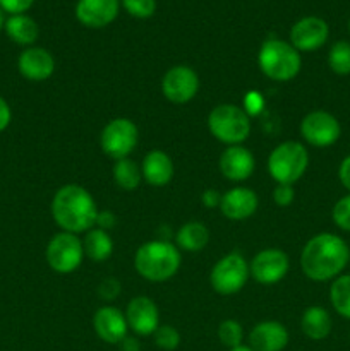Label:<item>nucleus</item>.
I'll return each instance as SVG.
<instances>
[{
	"label": "nucleus",
	"mask_w": 350,
	"mask_h": 351,
	"mask_svg": "<svg viewBox=\"0 0 350 351\" xmlns=\"http://www.w3.org/2000/svg\"><path fill=\"white\" fill-rule=\"evenodd\" d=\"M350 263V249L342 237L319 233L307 240L301 254L302 273L312 281H329L338 278Z\"/></svg>",
	"instance_id": "f257e3e1"
},
{
	"label": "nucleus",
	"mask_w": 350,
	"mask_h": 351,
	"mask_svg": "<svg viewBox=\"0 0 350 351\" xmlns=\"http://www.w3.org/2000/svg\"><path fill=\"white\" fill-rule=\"evenodd\" d=\"M51 216L64 232H88L96 225L98 209L93 195L84 187L75 184L64 185L51 199Z\"/></svg>",
	"instance_id": "f03ea898"
},
{
	"label": "nucleus",
	"mask_w": 350,
	"mask_h": 351,
	"mask_svg": "<svg viewBox=\"0 0 350 351\" xmlns=\"http://www.w3.org/2000/svg\"><path fill=\"white\" fill-rule=\"evenodd\" d=\"M180 252L178 247L167 240L146 242L137 249L134 257V267L141 278L153 283L170 280L180 267Z\"/></svg>",
	"instance_id": "7ed1b4c3"
},
{
	"label": "nucleus",
	"mask_w": 350,
	"mask_h": 351,
	"mask_svg": "<svg viewBox=\"0 0 350 351\" xmlns=\"http://www.w3.org/2000/svg\"><path fill=\"white\" fill-rule=\"evenodd\" d=\"M257 64L263 74L271 81H292L301 72V53L290 43L278 38L264 41L257 53Z\"/></svg>",
	"instance_id": "20e7f679"
},
{
	"label": "nucleus",
	"mask_w": 350,
	"mask_h": 351,
	"mask_svg": "<svg viewBox=\"0 0 350 351\" xmlns=\"http://www.w3.org/2000/svg\"><path fill=\"white\" fill-rule=\"evenodd\" d=\"M309 167V153L297 141H285L271 151L268 171L277 184L294 185L304 177Z\"/></svg>",
	"instance_id": "39448f33"
},
{
	"label": "nucleus",
	"mask_w": 350,
	"mask_h": 351,
	"mask_svg": "<svg viewBox=\"0 0 350 351\" xmlns=\"http://www.w3.org/2000/svg\"><path fill=\"white\" fill-rule=\"evenodd\" d=\"M209 132L220 143L229 146H237L244 143L250 134L249 113L237 105H218L209 112L208 117Z\"/></svg>",
	"instance_id": "423d86ee"
},
{
	"label": "nucleus",
	"mask_w": 350,
	"mask_h": 351,
	"mask_svg": "<svg viewBox=\"0 0 350 351\" xmlns=\"http://www.w3.org/2000/svg\"><path fill=\"white\" fill-rule=\"evenodd\" d=\"M47 263L55 273L69 274L78 269L84 257L82 240L75 233L60 232L54 235L45 250Z\"/></svg>",
	"instance_id": "0eeeda50"
},
{
	"label": "nucleus",
	"mask_w": 350,
	"mask_h": 351,
	"mask_svg": "<svg viewBox=\"0 0 350 351\" xmlns=\"http://www.w3.org/2000/svg\"><path fill=\"white\" fill-rule=\"evenodd\" d=\"M249 276V264L246 263L244 256L239 252H230L213 266L209 283L216 293L233 295L242 290Z\"/></svg>",
	"instance_id": "6e6552de"
},
{
	"label": "nucleus",
	"mask_w": 350,
	"mask_h": 351,
	"mask_svg": "<svg viewBox=\"0 0 350 351\" xmlns=\"http://www.w3.org/2000/svg\"><path fill=\"white\" fill-rule=\"evenodd\" d=\"M139 139L137 125L129 119H113L103 127L100 136V146L102 151L112 160H124L129 156L136 147Z\"/></svg>",
	"instance_id": "1a4fd4ad"
},
{
	"label": "nucleus",
	"mask_w": 350,
	"mask_h": 351,
	"mask_svg": "<svg viewBox=\"0 0 350 351\" xmlns=\"http://www.w3.org/2000/svg\"><path fill=\"white\" fill-rule=\"evenodd\" d=\"M301 134L304 141L316 147H328L342 136V127L335 115L325 110L307 113L301 122Z\"/></svg>",
	"instance_id": "9d476101"
},
{
	"label": "nucleus",
	"mask_w": 350,
	"mask_h": 351,
	"mask_svg": "<svg viewBox=\"0 0 350 351\" xmlns=\"http://www.w3.org/2000/svg\"><path fill=\"white\" fill-rule=\"evenodd\" d=\"M161 91L165 98L177 105L191 101L199 91V77L189 65H175L165 72L161 79Z\"/></svg>",
	"instance_id": "9b49d317"
},
{
	"label": "nucleus",
	"mask_w": 350,
	"mask_h": 351,
	"mask_svg": "<svg viewBox=\"0 0 350 351\" xmlns=\"http://www.w3.org/2000/svg\"><path fill=\"white\" fill-rule=\"evenodd\" d=\"M290 267L288 256L280 249H264L254 256L249 273L261 285H275L285 278Z\"/></svg>",
	"instance_id": "f8f14e48"
},
{
	"label": "nucleus",
	"mask_w": 350,
	"mask_h": 351,
	"mask_svg": "<svg viewBox=\"0 0 350 351\" xmlns=\"http://www.w3.org/2000/svg\"><path fill=\"white\" fill-rule=\"evenodd\" d=\"M329 27L325 19L307 16L299 19L290 29V45L297 51H314L326 43Z\"/></svg>",
	"instance_id": "ddd939ff"
},
{
	"label": "nucleus",
	"mask_w": 350,
	"mask_h": 351,
	"mask_svg": "<svg viewBox=\"0 0 350 351\" xmlns=\"http://www.w3.org/2000/svg\"><path fill=\"white\" fill-rule=\"evenodd\" d=\"M126 319L130 331L137 336H151L160 328V311L148 297L132 298L127 305Z\"/></svg>",
	"instance_id": "4468645a"
},
{
	"label": "nucleus",
	"mask_w": 350,
	"mask_h": 351,
	"mask_svg": "<svg viewBox=\"0 0 350 351\" xmlns=\"http://www.w3.org/2000/svg\"><path fill=\"white\" fill-rule=\"evenodd\" d=\"M93 329L102 341L108 345H120V341L127 336L129 326L124 312L112 305H105L93 315Z\"/></svg>",
	"instance_id": "2eb2a0df"
},
{
	"label": "nucleus",
	"mask_w": 350,
	"mask_h": 351,
	"mask_svg": "<svg viewBox=\"0 0 350 351\" xmlns=\"http://www.w3.org/2000/svg\"><path fill=\"white\" fill-rule=\"evenodd\" d=\"M17 71L27 81H47L55 71V58L45 48L27 47L17 58Z\"/></svg>",
	"instance_id": "dca6fc26"
},
{
	"label": "nucleus",
	"mask_w": 350,
	"mask_h": 351,
	"mask_svg": "<svg viewBox=\"0 0 350 351\" xmlns=\"http://www.w3.org/2000/svg\"><path fill=\"white\" fill-rule=\"evenodd\" d=\"M120 0H79L75 3V17L86 27L108 26L119 14Z\"/></svg>",
	"instance_id": "f3484780"
},
{
	"label": "nucleus",
	"mask_w": 350,
	"mask_h": 351,
	"mask_svg": "<svg viewBox=\"0 0 350 351\" xmlns=\"http://www.w3.org/2000/svg\"><path fill=\"white\" fill-rule=\"evenodd\" d=\"M256 161L253 153L244 146H229L220 156V171L226 180L244 182L253 175Z\"/></svg>",
	"instance_id": "a211bd4d"
},
{
	"label": "nucleus",
	"mask_w": 350,
	"mask_h": 351,
	"mask_svg": "<svg viewBox=\"0 0 350 351\" xmlns=\"http://www.w3.org/2000/svg\"><path fill=\"white\" fill-rule=\"evenodd\" d=\"M257 204H259V201H257V195L254 194V191L247 187H235L222 195L220 209L226 219L242 221V219L250 218L256 213Z\"/></svg>",
	"instance_id": "6ab92c4d"
},
{
	"label": "nucleus",
	"mask_w": 350,
	"mask_h": 351,
	"mask_svg": "<svg viewBox=\"0 0 350 351\" xmlns=\"http://www.w3.org/2000/svg\"><path fill=\"white\" fill-rule=\"evenodd\" d=\"M288 345V331L281 322H259L249 332V346L254 351H283Z\"/></svg>",
	"instance_id": "aec40b11"
},
{
	"label": "nucleus",
	"mask_w": 350,
	"mask_h": 351,
	"mask_svg": "<svg viewBox=\"0 0 350 351\" xmlns=\"http://www.w3.org/2000/svg\"><path fill=\"white\" fill-rule=\"evenodd\" d=\"M141 171L148 184L153 187H163L174 178V161L165 151L153 149L144 156Z\"/></svg>",
	"instance_id": "412c9836"
},
{
	"label": "nucleus",
	"mask_w": 350,
	"mask_h": 351,
	"mask_svg": "<svg viewBox=\"0 0 350 351\" xmlns=\"http://www.w3.org/2000/svg\"><path fill=\"white\" fill-rule=\"evenodd\" d=\"M331 328V315L326 308L319 307V305L307 307L301 317L302 332H304L305 338L312 339V341H323V339L328 338Z\"/></svg>",
	"instance_id": "4be33fe9"
},
{
	"label": "nucleus",
	"mask_w": 350,
	"mask_h": 351,
	"mask_svg": "<svg viewBox=\"0 0 350 351\" xmlns=\"http://www.w3.org/2000/svg\"><path fill=\"white\" fill-rule=\"evenodd\" d=\"M3 29H5L7 36L14 43L23 45V47H31L38 40V36H40V27H38V24L30 16H26V14L10 16L9 19H5Z\"/></svg>",
	"instance_id": "5701e85b"
},
{
	"label": "nucleus",
	"mask_w": 350,
	"mask_h": 351,
	"mask_svg": "<svg viewBox=\"0 0 350 351\" xmlns=\"http://www.w3.org/2000/svg\"><path fill=\"white\" fill-rule=\"evenodd\" d=\"M82 249H84V256L88 259L95 261V263H103L113 252L112 237L102 228L88 230L84 240H82Z\"/></svg>",
	"instance_id": "b1692460"
},
{
	"label": "nucleus",
	"mask_w": 350,
	"mask_h": 351,
	"mask_svg": "<svg viewBox=\"0 0 350 351\" xmlns=\"http://www.w3.org/2000/svg\"><path fill=\"white\" fill-rule=\"evenodd\" d=\"M175 240H177L178 249L187 250V252H199L208 245L209 232L202 223L189 221L178 228Z\"/></svg>",
	"instance_id": "393cba45"
},
{
	"label": "nucleus",
	"mask_w": 350,
	"mask_h": 351,
	"mask_svg": "<svg viewBox=\"0 0 350 351\" xmlns=\"http://www.w3.org/2000/svg\"><path fill=\"white\" fill-rule=\"evenodd\" d=\"M113 180H115L117 187L122 191H134L143 180V171H141L139 165L130 158L117 160L113 165Z\"/></svg>",
	"instance_id": "a878e982"
},
{
	"label": "nucleus",
	"mask_w": 350,
	"mask_h": 351,
	"mask_svg": "<svg viewBox=\"0 0 350 351\" xmlns=\"http://www.w3.org/2000/svg\"><path fill=\"white\" fill-rule=\"evenodd\" d=\"M329 300L336 314L350 319V274H340L329 287Z\"/></svg>",
	"instance_id": "bb28decb"
},
{
	"label": "nucleus",
	"mask_w": 350,
	"mask_h": 351,
	"mask_svg": "<svg viewBox=\"0 0 350 351\" xmlns=\"http://www.w3.org/2000/svg\"><path fill=\"white\" fill-rule=\"evenodd\" d=\"M328 65L336 75L350 74V43L345 40H340L333 43L328 51Z\"/></svg>",
	"instance_id": "cd10ccee"
},
{
	"label": "nucleus",
	"mask_w": 350,
	"mask_h": 351,
	"mask_svg": "<svg viewBox=\"0 0 350 351\" xmlns=\"http://www.w3.org/2000/svg\"><path fill=\"white\" fill-rule=\"evenodd\" d=\"M218 339L223 346H226L229 350L237 348V346L242 345L244 339V329L233 319H226L222 324L218 326Z\"/></svg>",
	"instance_id": "c85d7f7f"
},
{
	"label": "nucleus",
	"mask_w": 350,
	"mask_h": 351,
	"mask_svg": "<svg viewBox=\"0 0 350 351\" xmlns=\"http://www.w3.org/2000/svg\"><path fill=\"white\" fill-rule=\"evenodd\" d=\"M153 338H154V345H156L160 350H165V351H174L178 348V345H180V335H178L177 329L172 328V326L168 324L160 326V328L154 331Z\"/></svg>",
	"instance_id": "c756f323"
},
{
	"label": "nucleus",
	"mask_w": 350,
	"mask_h": 351,
	"mask_svg": "<svg viewBox=\"0 0 350 351\" xmlns=\"http://www.w3.org/2000/svg\"><path fill=\"white\" fill-rule=\"evenodd\" d=\"M122 5L132 17L148 19L156 10V0H122Z\"/></svg>",
	"instance_id": "7c9ffc66"
},
{
	"label": "nucleus",
	"mask_w": 350,
	"mask_h": 351,
	"mask_svg": "<svg viewBox=\"0 0 350 351\" xmlns=\"http://www.w3.org/2000/svg\"><path fill=\"white\" fill-rule=\"evenodd\" d=\"M333 221L343 232H350V194L343 195L342 199L336 201V204L333 206Z\"/></svg>",
	"instance_id": "2f4dec72"
},
{
	"label": "nucleus",
	"mask_w": 350,
	"mask_h": 351,
	"mask_svg": "<svg viewBox=\"0 0 350 351\" xmlns=\"http://www.w3.org/2000/svg\"><path fill=\"white\" fill-rule=\"evenodd\" d=\"M120 291H122V285H120L117 278H106L98 287V295L103 300H115L120 295Z\"/></svg>",
	"instance_id": "473e14b6"
},
{
	"label": "nucleus",
	"mask_w": 350,
	"mask_h": 351,
	"mask_svg": "<svg viewBox=\"0 0 350 351\" xmlns=\"http://www.w3.org/2000/svg\"><path fill=\"white\" fill-rule=\"evenodd\" d=\"M295 199V191L292 185L287 184H278L273 191V201L275 204L280 206V208H287L294 202Z\"/></svg>",
	"instance_id": "72a5a7b5"
},
{
	"label": "nucleus",
	"mask_w": 350,
	"mask_h": 351,
	"mask_svg": "<svg viewBox=\"0 0 350 351\" xmlns=\"http://www.w3.org/2000/svg\"><path fill=\"white\" fill-rule=\"evenodd\" d=\"M33 2L34 0H0V9L10 16H17V14H24L26 10H30Z\"/></svg>",
	"instance_id": "f704fd0d"
},
{
	"label": "nucleus",
	"mask_w": 350,
	"mask_h": 351,
	"mask_svg": "<svg viewBox=\"0 0 350 351\" xmlns=\"http://www.w3.org/2000/svg\"><path fill=\"white\" fill-rule=\"evenodd\" d=\"M10 120H12V110L9 103L0 96V132H3L10 125Z\"/></svg>",
	"instance_id": "c9c22d12"
},
{
	"label": "nucleus",
	"mask_w": 350,
	"mask_h": 351,
	"mask_svg": "<svg viewBox=\"0 0 350 351\" xmlns=\"http://www.w3.org/2000/svg\"><path fill=\"white\" fill-rule=\"evenodd\" d=\"M115 223H117V218L112 211L98 213V218H96V225H98V228L108 232V230H112L113 226H115Z\"/></svg>",
	"instance_id": "e433bc0d"
},
{
	"label": "nucleus",
	"mask_w": 350,
	"mask_h": 351,
	"mask_svg": "<svg viewBox=\"0 0 350 351\" xmlns=\"http://www.w3.org/2000/svg\"><path fill=\"white\" fill-rule=\"evenodd\" d=\"M338 178H340V184L350 192V154L347 158H343L342 163H340Z\"/></svg>",
	"instance_id": "4c0bfd02"
},
{
	"label": "nucleus",
	"mask_w": 350,
	"mask_h": 351,
	"mask_svg": "<svg viewBox=\"0 0 350 351\" xmlns=\"http://www.w3.org/2000/svg\"><path fill=\"white\" fill-rule=\"evenodd\" d=\"M201 201L206 208L213 209V208H220V202H222V195L215 191V189H208V191L202 192Z\"/></svg>",
	"instance_id": "58836bf2"
},
{
	"label": "nucleus",
	"mask_w": 350,
	"mask_h": 351,
	"mask_svg": "<svg viewBox=\"0 0 350 351\" xmlns=\"http://www.w3.org/2000/svg\"><path fill=\"white\" fill-rule=\"evenodd\" d=\"M120 351H141V343L139 339L134 338V336L127 335L126 338L120 341Z\"/></svg>",
	"instance_id": "ea45409f"
},
{
	"label": "nucleus",
	"mask_w": 350,
	"mask_h": 351,
	"mask_svg": "<svg viewBox=\"0 0 350 351\" xmlns=\"http://www.w3.org/2000/svg\"><path fill=\"white\" fill-rule=\"evenodd\" d=\"M261 105H263V99H261L259 93H249V96L246 98V108L249 110V112H254L256 108L259 110Z\"/></svg>",
	"instance_id": "a19ab883"
},
{
	"label": "nucleus",
	"mask_w": 350,
	"mask_h": 351,
	"mask_svg": "<svg viewBox=\"0 0 350 351\" xmlns=\"http://www.w3.org/2000/svg\"><path fill=\"white\" fill-rule=\"evenodd\" d=\"M229 351H254V350L250 348V346L240 345V346H237V348H232V350H229Z\"/></svg>",
	"instance_id": "79ce46f5"
},
{
	"label": "nucleus",
	"mask_w": 350,
	"mask_h": 351,
	"mask_svg": "<svg viewBox=\"0 0 350 351\" xmlns=\"http://www.w3.org/2000/svg\"><path fill=\"white\" fill-rule=\"evenodd\" d=\"M3 24H5V19H3V10L0 9V31H2Z\"/></svg>",
	"instance_id": "37998d69"
},
{
	"label": "nucleus",
	"mask_w": 350,
	"mask_h": 351,
	"mask_svg": "<svg viewBox=\"0 0 350 351\" xmlns=\"http://www.w3.org/2000/svg\"><path fill=\"white\" fill-rule=\"evenodd\" d=\"M349 31H350V21H349Z\"/></svg>",
	"instance_id": "c03bdc74"
}]
</instances>
